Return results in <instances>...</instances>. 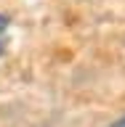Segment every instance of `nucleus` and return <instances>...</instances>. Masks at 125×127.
Returning a JSON list of instances; mask_svg holds the SVG:
<instances>
[{
	"label": "nucleus",
	"mask_w": 125,
	"mask_h": 127,
	"mask_svg": "<svg viewBox=\"0 0 125 127\" xmlns=\"http://www.w3.org/2000/svg\"><path fill=\"white\" fill-rule=\"evenodd\" d=\"M109 127H125V117H120V119H117V122H112V125H109Z\"/></svg>",
	"instance_id": "obj_2"
},
{
	"label": "nucleus",
	"mask_w": 125,
	"mask_h": 127,
	"mask_svg": "<svg viewBox=\"0 0 125 127\" xmlns=\"http://www.w3.org/2000/svg\"><path fill=\"white\" fill-rule=\"evenodd\" d=\"M8 27H11L8 16H5V13H0V56H3V50H5V42H8Z\"/></svg>",
	"instance_id": "obj_1"
}]
</instances>
